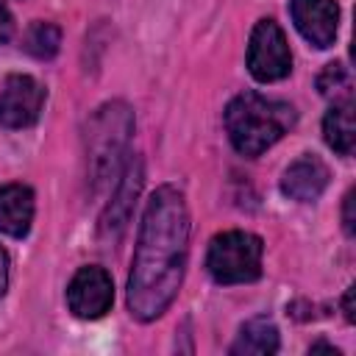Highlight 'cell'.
Returning a JSON list of instances; mask_svg holds the SVG:
<instances>
[{
    "label": "cell",
    "mask_w": 356,
    "mask_h": 356,
    "mask_svg": "<svg viewBox=\"0 0 356 356\" xmlns=\"http://www.w3.org/2000/svg\"><path fill=\"white\" fill-rule=\"evenodd\" d=\"M189 253V211L181 189L159 186L142 217L128 275V309L136 320L161 317L175 300Z\"/></svg>",
    "instance_id": "1"
},
{
    "label": "cell",
    "mask_w": 356,
    "mask_h": 356,
    "mask_svg": "<svg viewBox=\"0 0 356 356\" xmlns=\"http://www.w3.org/2000/svg\"><path fill=\"white\" fill-rule=\"evenodd\" d=\"M295 125V108L256 92L236 95L225 108V131L236 153L253 159L273 147Z\"/></svg>",
    "instance_id": "2"
},
{
    "label": "cell",
    "mask_w": 356,
    "mask_h": 356,
    "mask_svg": "<svg viewBox=\"0 0 356 356\" xmlns=\"http://www.w3.org/2000/svg\"><path fill=\"white\" fill-rule=\"evenodd\" d=\"M134 134V114L125 103L114 100L100 106L86 128V156H89V175L95 189L108 184L117 172H122V159L128 150V139Z\"/></svg>",
    "instance_id": "3"
},
{
    "label": "cell",
    "mask_w": 356,
    "mask_h": 356,
    "mask_svg": "<svg viewBox=\"0 0 356 356\" xmlns=\"http://www.w3.org/2000/svg\"><path fill=\"white\" fill-rule=\"evenodd\" d=\"M261 239L248 231H222L209 242L206 270L217 284H248L261 275Z\"/></svg>",
    "instance_id": "4"
},
{
    "label": "cell",
    "mask_w": 356,
    "mask_h": 356,
    "mask_svg": "<svg viewBox=\"0 0 356 356\" xmlns=\"http://www.w3.org/2000/svg\"><path fill=\"white\" fill-rule=\"evenodd\" d=\"M248 70L256 81L273 83L289 75L292 70V53L286 44L284 31L273 19H259L256 28L250 31V44H248Z\"/></svg>",
    "instance_id": "5"
},
{
    "label": "cell",
    "mask_w": 356,
    "mask_h": 356,
    "mask_svg": "<svg viewBox=\"0 0 356 356\" xmlns=\"http://www.w3.org/2000/svg\"><path fill=\"white\" fill-rule=\"evenodd\" d=\"M67 303H70V312L81 320H97L103 317L111 303H114V284H111V275L97 267V264H89V267H81L70 286H67Z\"/></svg>",
    "instance_id": "6"
},
{
    "label": "cell",
    "mask_w": 356,
    "mask_h": 356,
    "mask_svg": "<svg viewBox=\"0 0 356 356\" xmlns=\"http://www.w3.org/2000/svg\"><path fill=\"white\" fill-rule=\"evenodd\" d=\"M44 106V86L31 75H8L0 92V125L28 128L39 120Z\"/></svg>",
    "instance_id": "7"
},
{
    "label": "cell",
    "mask_w": 356,
    "mask_h": 356,
    "mask_svg": "<svg viewBox=\"0 0 356 356\" xmlns=\"http://www.w3.org/2000/svg\"><path fill=\"white\" fill-rule=\"evenodd\" d=\"M139 189H142V161L134 156V159L125 161V167H122V172H120V184L114 186L111 203H108L106 211L100 214L97 231H100V236H103L106 242H117L120 234L125 231Z\"/></svg>",
    "instance_id": "8"
},
{
    "label": "cell",
    "mask_w": 356,
    "mask_h": 356,
    "mask_svg": "<svg viewBox=\"0 0 356 356\" xmlns=\"http://www.w3.org/2000/svg\"><path fill=\"white\" fill-rule=\"evenodd\" d=\"M289 14L309 44L320 50L334 44L339 25V8L334 0H289Z\"/></svg>",
    "instance_id": "9"
},
{
    "label": "cell",
    "mask_w": 356,
    "mask_h": 356,
    "mask_svg": "<svg viewBox=\"0 0 356 356\" xmlns=\"http://www.w3.org/2000/svg\"><path fill=\"white\" fill-rule=\"evenodd\" d=\"M328 167L317 159V156H300L298 161H292L286 170H284V178H281V192L292 200H300V203H312L317 200L325 186H328Z\"/></svg>",
    "instance_id": "10"
},
{
    "label": "cell",
    "mask_w": 356,
    "mask_h": 356,
    "mask_svg": "<svg viewBox=\"0 0 356 356\" xmlns=\"http://www.w3.org/2000/svg\"><path fill=\"white\" fill-rule=\"evenodd\" d=\"M33 192L25 184L0 186V231L8 236H25L33 222Z\"/></svg>",
    "instance_id": "11"
},
{
    "label": "cell",
    "mask_w": 356,
    "mask_h": 356,
    "mask_svg": "<svg viewBox=\"0 0 356 356\" xmlns=\"http://www.w3.org/2000/svg\"><path fill=\"white\" fill-rule=\"evenodd\" d=\"M323 134L325 142L339 153V156H350L353 153V142H356V125H353V100H334V106L328 108L325 120H323Z\"/></svg>",
    "instance_id": "12"
},
{
    "label": "cell",
    "mask_w": 356,
    "mask_h": 356,
    "mask_svg": "<svg viewBox=\"0 0 356 356\" xmlns=\"http://www.w3.org/2000/svg\"><path fill=\"white\" fill-rule=\"evenodd\" d=\"M278 328L264 320V317H256V320H248L236 337V342L231 345V353L234 356H273L278 350Z\"/></svg>",
    "instance_id": "13"
},
{
    "label": "cell",
    "mask_w": 356,
    "mask_h": 356,
    "mask_svg": "<svg viewBox=\"0 0 356 356\" xmlns=\"http://www.w3.org/2000/svg\"><path fill=\"white\" fill-rule=\"evenodd\" d=\"M22 47H25L33 58H42V61H44V58H53V56L58 53V47H61V31H58V25L42 22V19L31 22L28 31H25Z\"/></svg>",
    "instance_id": "14"
},
{
    "label": "cell",
    "mask_w": 356,
    "mask_h": 356,
    "mask_svg": "<svg viewBox=\"0 0 356 356\" xmlns=\"http://www.w3.org/2000/svg\"><path fill=\"white\" fill-rule=\"evenodd\" d=\"M317 86H320V95H325V97H334V100L350 97V78H348V72H345L342 64H328L320 72Z\"/></svg>",
    "instance_id": "15"
},
{
    "label": "cell",
    "mask_w": 356,
    "mask_h": 356,
    "mask_svg": "<svg viewBox=\"0 0 356 356\" xmlns=\"http://www.w3.org/2000/svg\"><path fill=\"white\" fill-rule=\"evenodd\" d=\"M11 31H14V19H11L8 8H6V6L0 3V44H6V42H8Z\"/></svg>",
    "instance_id": "16"
},
{
    "label": "cell",
    "mask_w": 356,
    "mask_h": 356,
    "mask_svg": "<svg viewBox=\"0 0 356 356\" xmlns=\"http://www.w3.org/2000/svg\"><path fill=\"white\" fill-rule=\"evenodd\" d=\"M6 286H8V253L0 248V298L6 295Z\"/></svg>",
    "instance_id": "17"
},
{
    "label": "cell",
    "mask_w": 356,
    "mask_h": 356,
    "mask_svg": "<svg viewBox=\"0 0 356 356\" xmlns=\"http://www.w3.org/2000/svg\"><path fill=\"white\" fill-rule=\"evenodd\" d=\"M350 209H353V192L345 195V217L342 220H345V231L348 234H353V211Z\"/></svg>",
    "instance_id": "18"
},
{
    "label": "cell",
    "mask_w": 356,
    "mask_h": 356,
    "mask_svg": "<svg viewBox=\"0 0 356 356\" xmlns=\"http://www.w3.org/2000/svg\"><path fill=\"white\" fill-rule=\"evenodd\" d=\"M345 317L353 323V286L345 292Z\"/></svg>",
    "instance_id": "19"
}]
</instances>
